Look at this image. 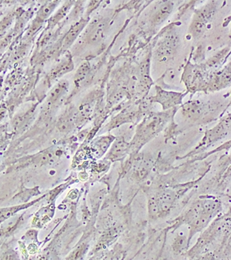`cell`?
I'll return each instance as SVG.
<instances>
[{"label": "cell", "mask_w": 231, "mask_h": 260, "mask_svg": "<svg viewBox=\"0 0 231 260\" xmlns=\"http://www.w3.org/2000/svg\"><path fill=\"white\" fill-rule=\"evenodd\" d=\"M86 24V20H81L80 21L76 22L74 25L71 27L69 31L67 32L65 37L64 38L63 42H62V49L63 50H66L72 46L73 43L76 41Z\"/></svg>", "instance_id": "obj_3"}, {"label": "cell", "mask_w": 231, "mask_h": 260, "mask_svg": "<svg viewBox=\"0 0 231 260\" xmlns=\"http://www.w3.org/2000/svg\"><path fill=\"white\" fill-rule=\"evenodd\" d=\"M86 246L84 244L79 246L70 254V255L66 258L65 260H78L80 259L86 252Z\"/></svg>", "instance_id": "obj_13"}, {"label": "cell", "mask_w": 231, "mask_h": 260, "mask_svg": "<svg viewBox=\"0 0 231 260\" xmlns=\"http://www.w3.org/2000/svg\"><path fill=\"white\" fill-rule=\"evenodd\" d=\"M156 99L163 105V109H166L181 103L182 96L180 93L160 91H158Z\"/></svg>", "instance_id": "obj_2"}, {"label": "cell", "mask_w": 231, "mask_h": 260, "mask_svg": "<svg viewBox=\"0 0 231 260\" xmlns=\"http://www.w3.org/2000/svg\"><path fill=\"white\" fill-rule=\"evenodd\" d=\"M34 113V112L32 111L31 110H29V111L26 112V113L22 114V115L17 116V117L14 119L13 125L15 126L17 129H22V128L27 125V123H29V121L31 120Z\"/></svg>", "instance_id": "obj_10"}, {"label": "cell", "mask_w": 231, "mask_h": 260, "mask_svg": "<svg viewBox=\"0 0 231 260\" xmlns=\"http://www.w3.org/2000/svg\"><path fill=\"white\" fill-rule=\"evenodd\" d=\"M69 86H70V83H69L68 81L63 79V80L58 81L52 87L50 93H48L47 97L48 105L50 107V106L54 105L56 103H57L68 92Z\"/></svg>", "instance_id": "obj_1"}, {"label": "cell", "mask_w": 231, "mask_h": 260, "mask_svg": "<svg viewBox=\"0 0 231 260\" xmlns=\"http://www.w3.org/2000/svg\"><path fill=\"white\" fill-rule=\"evenodd\" d=\"M76 121V113L73 111H68L60 118L58 121V128L60 132H70L74 127Z\"/></svg>", "instance_id": "obj_7"}, {"label": "cell", "mask_w": 231, "mask_h": 260, "mask_svg": "<svg viewBox=\"0 0 231 260\" xmlns=\"http://www.w3.org/2000/svg\"><path fill=\"white\" fill-rule=\"evenodd\" d=\"M42 23H43V22L40 21V20L37 19V18H36V19L34 20L33 23L31 24V25L30 26L29 29L27 30V36H33L34 35L36 34L38 30L40 29V27H41Z\"/></svg>", "instance_id": "obj_14"}, {"label": "cell", "mask_w": 231, "mask_h": 260, "mask_svg": "<svg viewBox=\"0 0 231 260\" xmlns=\"http://www.w3.org/2000/svg\"><path fill=\"white\" fill-rule=\"evenodd\" d=\"M73 4H74V2L69 1L64 2L61 6V7L58 8L57 11L48 19V27L53 28L58 22L61 21L64 17H66L68 14L70 13Z\"/></svg>", "instance_id": "obj_4"}, {"label": "cell", "mask_w": 231, "mask_h": 260, "mask_svg": "<svg viewBox=\"0 0 231 260\" xmlns=\"http://www.w3.org/2000/svg\"><path fill=\"white\" fill-rule=\"evenodd\" d=\"M73 69H74V63L72 60L71 59H67L66 60H64L63 62L58 64L54 70H52L50 75L53 79L58 78L62 75L70 72Z\"/></svg>", "instance_id": "obj_9"}, {"label": "cell", "mask_w": 231, "mask_h": 260, "mask_svg": "<svg viewBox=\"0 0 231 260\" xmlns=\"http://www.w3.org/2000/svg\"><path fill=\"white\" fill-rule=\"evenodd\" d=\"M90 70V64L88 62H84L80 65L79 67L78 71L75 75L74 81L76 84H79L82 82L85 78H86L87 75Z\"/></svg>", "instance_id": "obj_11"}, {"label": "cell", "mask_w": 231, "mask_h": 260, "mask_svg": "<svg viewBox=\"0 0 231 260\" xmlns=\"http://www.w3.org/2000/svg\"><path fill=\"white\" fill-rule=\"evenodd\" d=\"M1 260H19V259L15 251L10 250L3 254Z\"/></svg>", "instance_id": "obj_16"}, {"label": "cell", "mask_w": 231, "mask_h": 260, "mask_svg": "<svg viewBox=\"0 0 231 260\" xmlns=\"http://www.w3.org/2000/svg\"><path fill=\"white\" fill-rule=\"evenodd\" d=\"M60 4V1L46 2L38 10L36 18L42 22L45 21L46 20L49 19L54 10L57 8Z\"/></svg>", "instance_id": "obj_5"}, {"label": "cell", "mask_w": 231, "mask_h": 260, "mask_svg": "<svg viewBox=\"0 0 231 260\" xmlns=\"http://www.w3.org/2000/svg\"><path fill=\"white\" fill-rule=\"evenodd\" d=\"M172 9H173V4L171 2H163L158 7L153 14V23L159 24L163 22L171 13Z\"/></svg>", "instance_id": "obj_6"}, {"label": "cell", "mask_w": 231, "mask_h": 260, "mask_svg": "<svg viewBox=\"0 0 231 260\" xmlns=\"http://www.w3.org/2000/svg\"><path fill=\"white\" fill-rule=\"evenodd\" d=\"M104 22H96V24H92L88 28L87 32V38L89 42L94 43L100 40L104 34Z\"/></svg>", "instance_id": "obj_8"}, {"label": "cell", "mask_w": 231, "mask_h": 260, "mask_svg": "<svg viewBox=\"0 0 231 260\" xmlns=\"http://www.w3.org/2000/svg\"><path fill=\"white\" fill-rule=\"evenodd\" d=\"M186 246V238L180 237L178 238L174 245V251L180 253L184 250Z\"/></svg>", "instance_id": "obj_15"}, {"label": "cell", "mask_w": 231, "mask_h": 260, "mask_svg": "<svg viewBox=\"0 0 231 260\" xmlns=\"http://www.w3.org/2000/svg\"><path fill=\"white\" fill-rule=\"evenodd\" d=\"M90 260H98V259H96V258H92V259H90Z\"/></svg>", "instance_id": "obj_17"}, {"label": "cell", "mask_w": 231, "mask_h": 260, "mask_svg": "<svg viewBox=\"0 0 231 260\" xmlns=\"http://www.w3.org/2000/svg\"><path fill=\"white\" fill-rule=\"evenodd\" d=\"M55 154L52 152H46L39 154L36 157V161L38 164H47L52 162L55 160Z\"/></svg>", "instance_id": "obj_12"}]
</instances>
